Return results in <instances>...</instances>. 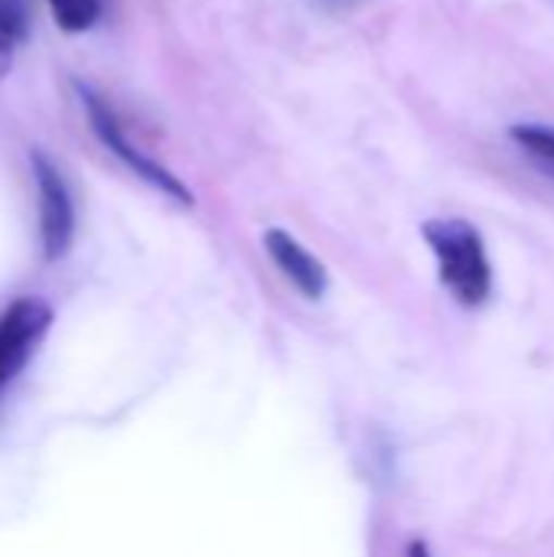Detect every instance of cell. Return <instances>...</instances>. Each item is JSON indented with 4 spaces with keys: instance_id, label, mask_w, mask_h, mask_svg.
Returning a JSON list of instances; mask_svg holds the SVG:
<instances>
[{
    "instance_id": "1",
    "label": "cell",
    "mask_w": 554,
    "mask_h": 557,
    "mask_svg": "<svg viewBox=\"0 0 554 557\" xmlns=\"http://www.w3.org/2000/svg\"><path fill=\"white\" fill-rule=\"evenodd\" d=\"M421 232L451 297L464 307H483L493 294V264L483 235L467 219H431Z\"/></svg>"
},
{
    "instance_id": "4",
    "label": "cell",
    "mask_w": 554,
    "mask_h": 557,
    "mask_svg": "<svg viewBox=\"0 0 554 557\" xmlns=\"http://www.w3.org/2000/svg\"><path fill=\"white\" fill-rule=\"evenodd\" d=\"M52 326V307L39 297H20L0 313V388L10 385L33 359Z\"/></svg>"
},
{
    "instance_id": "2",
    "label": "cell",
    "mask_w": 554,
    "mask_h": 557,
    "mask_svg": "<svg viewBox=\"0 0 554 557\" xmlns=\"http://www.w3.org/2000/svg\"><path fill=\"white\" fill-rule=\"evenodd\" d=\"M78 88V98H82V104H85V114H88V124H91V131H95V137L131 170V173H137L144 183H150L153 189H160L163 196H170V199H176L180 206H193V193H189V186L180 180V176H173L163 163H157L153 157H147L144 150H137L134 147V140L124 134V127H121V121H118V114L111 111V104L98 95V91H91L88 85H75Z\"/></svg>"
},
{
    "instance_id": "8",
    "label": "cell",
    "mask_w": 554,
    "mask_h": 557,
    "mask_svg": "<svg viewBox=\"0 0 554 557\" xmlns=\"http://www.w3.org/2000/svg\"><path fill=\"white\" fill-rule=\"evenodd\" d=\"M62 33H85L101 16V0H46Z\"/></svg>"
},
{
    "instance_id": "7",
    "label": "cell",
    "mask_w": 554,
    "mask_h": 557,
    "mask_svg": "<svg viewBox=\"0 0 554 557\" xmlns=\"http://www.w3.org/2000/svg\"><path fill=\"white\" fill-rule=\"evenodd\" d=\"M509 137L542 170H552L554 173V127H549V124H513Z\"/></svg>"
},
{
    "instance_id": "6",
    "label": "cell",
    "mask_w": 554,
    "mask_h": 557,
    "mask_svg": "<svg viewBox=\"0 0 554 557\" xmlns=\"http://www.w3.org/2000/svg\"><path fill=\"white\" fill-rule=\"evenodd\" d=\"M23 33H26V16L20 0H0V78L10 75L16 42L23 39Z\"/></svg>"
},
{
    "instance_id": "5",
    "label": "cell",
    "mask_w": 554,
    "mask_h": 557,
    "mask_svg": "<svg viewBox=\"0 0 554 557\" xmlns=\"http://www.w3.org/2000/svg\"><path fill=\"white\" fill-rule=\"evenodd\" d=\"M264 251L271 255V261L278 264V271L307 297V300H320L330 287L327 268L320 258H313L291 232L284 228H268L264 232Z\"/></svg>"
},
{
    "instance_id": "9",
    "label": "cell",
    "mask_w": 554,
    "mask_h": 557,
    "mask_svg": "<svg viewBox=\"0 0 554 557\" xmlns=\"http://www.w3.org/2000/svg\"><path fill=\"white\" fill-rule=\"evenodd\" d=\"M317 3H323V7H353L359 0H317Z\"/></svg>"
},
{
    "instance_id": "3",
    "label": "cell",
    "mask_w": 554,
    "mask_h": 557,
    "mask_svg": "<svg viewBox=\"0 0 554 557\" xmlns=\"http://www.w3.org/2000/svg\"><path fill=\"white\" fill-rule=\"evenodd\" d=\"M33 180H36V199H39V235H42V255L46 261H59L75 238V206L72 193L56 170V163L33 150Z\"/></svg>"
}]
</instances>
